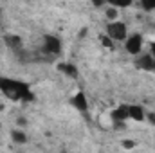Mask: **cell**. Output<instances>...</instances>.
Here are the masks:
<instances>
[{"mask_svg":"<svg viewBox=\"0 0 155 153\" xmlns=\"http://www.w3.org/2000/svg\"><path fill=\"white\" fill-rule=\"evenodd\" d=\"M116 16H117V11H116V7H112V5H110V7L107 9V18H108V20H114Z\"/></svg>","mask_w":155,"mask_h":153,"instance_id":"obj_13","label":"cell"},{"mask_svg":"<svg viewBox=\"0 0 155 153\" xmlns=\"http://www.w3.org/2000/svg\"><path fill=\"white\" fill-rule=\"evenodd\" d=\"M121 146H123L124 150H132V148H135V141H130V139H124V141H121Z\"/></svg>","mask_w":155,"mask_h":153,"instance_id":"obj_12","label":"cell"},{"mask_svg":"<svg viewBox=\"0 0 155 153\" xmlns=\"http://www.w3.org/2000/svg\"><path fill=\"white\" fill-rule=\"evenodd\" d=\"M135 67L137 69H143V70H155V61L150 54H143L141 58H137Z\"/></svg>","mask_w":155,"mask_h":153,"instance_id":"obj_5","label":"cell"},{"mask_svg":"<svg viewBox=\"0 0 155 153\" xmlns=\"http://www.w3.org/2000/svg\"><path fill=\"white\" fill-rule=\"evenodd\" d=\"M11 139H13V142H16V144L27 142V135H25L22 130H13V132H11Z\"/></svg>","mask_w":155,"mask_h":153,"instance_id":"obj_11","label":"cell"},{"mask_svg":"<svg viewBox=\"0 0 155 153\" xmlns=\"http://www.w3.org/2000/svg\"><path fill=\"white\" fill-rule=\"evenodd\" d=\"M107 33H108L110 40L123 41V40H126V25L123 22H112L107 25Z\"/></svg>","mask_w":155,"mask_h":153,"instance_id":"obj_3","label":"cell"},{"mask_svg":"<svg viewBox=\"0 0 155 153\" xmlns=\"http://www.w3.org/2000/svg\"><path fill=\"white\" fill-rule=\"evenodd\" d=\"M128 117L130 119H135V121H144V110L139 106V105H132V106H128Z\"/></svg>","mask_w":155,"mask_h":153,"instance_id":"obj_9","label":"cell"},{"mask_svg":"<svg viewBox=\"0 0 155 153\" xmlns=\"http://www.w3.org/2000/svg\"><path fill=\"white\" fill-rule=\"evenodd\" d=\"M146 115H148V121L155 126V112H150V114H146Z\"/></svg>","mask_w":155,"mask_h":153,"instance_id":"obj_15","label":"cell"},{"mask_svg":"<svg viewBox=\"0 0 155 153\" xmlns=\"http://www.w3.org/2000/svg\"><path fill=\"white\" fill-rule=\"evenodd\" d=\"M60 153H67V151H60Z\"/></svg>","mask_w":155,"mask_h":153,"instance_id":"obj_19","label":"cell"},{"mask_svg":"<svg viewBox=\"0 0 155 153\" xmlns=\"http://www.w3.org/2000/svg\"><path fill=\"white\" fill-rule=\"evenodd\" d=\"M0 22H2V11H0Z\"/></svg>","mask_w":155,"mask_h":153,"instance_id":"obj_18","label":"cell"},{"mask_svg":"<svg viewBox=\"0 0 155 153\" xmlns=\"http://www.w3.org/2000/svg\"><path fill=\"white\" fill-rule=\"evenodd\" d=\"M0 92L5 94L13 101H35V94L29 90V85L24 81L9 79V77L0 76Z\"/></svg>","mask_w":155,"mask_h":153,"instance_id":"obj_1","label":"cell"},{"mask_svg":"<svg viewBox=\"0 0 155 153\" xmlns=\"http://www.w3.org/2000/svg\"><path fill=\"white\" fill-rule=\"evenodd\" d=\"M101 41H103V45H105V47H112V40H110V38L101 36Z\"/></svg>","mask_w":155,"mask_h":153,"instance_id":"obj_14","label":"cell"},{"mask_svg":"<svg viewBox=\"0 0 155 153\" xmlns=\"http://www.w3.org/2000/svg\"><path fill=\"white\" fill-rule=\"evenodd\" d=\"M126 50L130 52V54H139L141 52V49H143V36L141 34H132L130 38H126Z\"/></svg>","mask_w":155,"mask_h":153,"instance_id":"obj_4","label":"cell"},{"mask_svg":"<svg viewBox=\"0 0 155 153\" xmlns=\"http://www.w3.org/2000/svg\"><path fill=\"white\" fill-rule=\"evenodd\" d=\"M4 41H5V45L9 47V49H13L15 52L16 50H20L22 47H24V41L20 36H16V34H5L4 36Z\"/></svg>","mask_w":155,"mask_h":153,"instance_id":"obj_7","label":"cell"},{"mask_svg":"<svg viewBox=\"0 0 155 153\" xmlns=\"http://www.w3.org/2000/svg\"><path fill=\"white\" fill-rule=\"evenodd\" d=\"M16 122H18L20 126H25V119H24V117H18V119H16Z\"/></svg>","mask_w":155,"mask_h":153,"instance_id":"obj_17","label":"cell"},{"mask_svg":"<svg viewBox=\"0 0 155 153\" xmlns=\"http://www.w3.org/2000/svg\"><path fill=\"white\" fill-rule=\"evenodd\" d=\"M63 74H67L69 77H78V69L74 65H69V63H61L60 67H58Z\"/></svg>","mask_w":155,"mask_h":153,"instance_id":"obj_10","label":"cell"},{"mask_svg":"<svg viewBox=\"0 0 155 153\" xmlns=\"http://www.w3.org/2000/svg\"><path fill=\"white\" fill-rule=\"evenodd\" d=\"M110 115H112V119H114L116 126L123 124V121L130 119V117H128V106H119V108H116V110H114Z\"/></svg>","mask_w":155,"mask_h":153,"instance_id":"obj_8","label":"cell"},{"mask_svg":"<svg viewBox=\"0 0 155 153\" xmlns=\"http://www.w3.org/2000/svg\"><path fill=\"white\" fill-rule=\"evenodd\" d=\"M71 103H72V106L76 110H79V112H87V108H88V101H87V97H85L83 92H78L76 96H72Z\"/></svg>","mask_w":155,"mask_h":153,"instance_id":"obj_6","label":"cell"},{"mask_svg":"<svg viewBox=\"0 0 155 153\" xmlns=\"http://www.w3.org/2000/svg\"><path fill=\"white\" fill-rule=\"evenodd\" d=\"M150 49H152V58H153V61H155V41H152Z\"/></svg>","mask_w":155,"mask_h":153,"instance_id":"obj_16","label":"cell"},{"mask_svg":"<svg viewBox=\"0 0 155 153\" xmlns=\"http://www.w3.org/2000/svg\"><path fill=\"white\" fill-rule=\"evenodd\" d=\"M43 52L45 56H58L61 52V41L58 36L45 34L43 36Z\"/></svg>","mask_w":155,"mask_h":153,"instance_id":"obj_2","label":"cell"}]
</instances>
